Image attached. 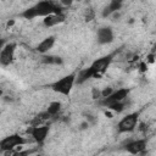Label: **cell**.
Masks as SVG:
<instances>
[{
	"instance_id": "1",
	"label": "cell",
	"mask_w": 156,
	"mask_h": 156,
	"mask_svg": "<svg viewBox=\"0 0 156 156\" xmlns=\"http://www.w3.org/2000/svg\"><path fill=\"white\" fill-rule=\"evenodd\" d=\"M54 13H63V7L61 2H54L50 0L39 1L33 6L23 10L20 16L24 20H33L35 17H48Z\"/></svg>"
},
{
	"instance_id": "2",
	"label": "cell",
	"mask_w": 156,
	"mask_h": 156,
	"mask_svg": "<svg viewBox=\"0 0 156 156\" xmlns=\"http://www.w3.org/2000/svg\"><path fill=\"white\" fill-rule=\"evenodd\" d=\"M76 79H77V73L72 72V73L52 82L49 87L52 91H55L57 94H61V95H65V96H68L72 91L73 85L76 84Z\"/></svg>"
},
{
	"instance_id": "3",
	"label": "cell",
	"mask_w": 156,
	"mask_h": 156,
	"mask_svg": "<svg viewBox=\"0 0 156 156\" xmlns=\"http://www.w3.org/2000/svg\"><path fill=\"white\" fill-rule=\"evenodd\" d=\"M118 51L119 50H115V51H112V52H110L107 55H104V56H101V57H99V58L93 61V63L89 66V68L91 69V72L94 74V78H100L107 71V68L112 63L115 56L118 54Z\"/></svg>"
},
{
	"instance_id": "4",
	"label": "cell",
	"mask_w": 156,
	"mask_h": 156,
	"mask_svg": "<svg viewBox=\"0 0 156 156\" xmlns=\"http://www.w3.org/2000/svg\"><path fill=\"white\" fill-rule=\"evenodd\" d=\"M130 93V89L129 88H119L117 90H115L111 95H108L107 98H104V99H100L98 101V104L100 106H104V107H110L111 105L113 104H117V102H121V101H124L127 100L128 95Z\"/></svg>"
},
{
	"instance_id": "5",
	"label": "cell",
	"mask_w": 156,
	"mask_h": 156,
	"mask_svg": "<svg viewBox=\"0 0 156 156\" xmlns=\"http://www.w3.org/2000/svg\"><path fill=\"white\" fill-rule=\"evenodd\" d=\"M139 115H140V112L136 111V112H132V113H128L127 116H124L117 123L118 133H130V132H133L138 126Z\"/></svg>"
},
{
	"instance_id": "6",
	"label": "cell",
	"mask_w": 156,
	"mask_h": 156,
	"mask_svg": "<svg viewBox=\"0 0 156 156\" xmlns=\"http://www.w3.org/2000/svg\"><path fill=\"white\" fill-rule=\"evenodd\" d=\"M27 143H28V140L24 136L15 133V134H10V135L5 136L4 139H1V141H0V149H1L2 152L13 151V149L16 146H21V145H24Z\"/></svg>"
},
{
	"instance_id": "7",
	"label": "cell",
	"mask_w": 156,
	"mask_h": 156,
	"mask_svg": "<svg viewBox=\"0 0 156 156\" xmlns=\"http://www.w3.org/2000/svg\"><path fill=\"white\" fill-rule=\"evenodd\" d=\"M146 145H147L146 139H144V138L143 139H134V140H129L126 144H123L122 149L130 155H139L146 150Z\"/></svg>"
},
{
	"instance_id": "8",
	"label": "cell",
	"mask_w": 156,
	"mask_h": 156,
	"mask_svg": "<svg viewBox=\"0 0 156 156\" xmlns=\"http://www.w3.org/2000/svg\"><path fill=\"white\" fill-rule=\"evenodd\" d=\"M16 48H17L16 43H7L6 45L2 46L0 51V63L2 67H6L13 62Z\"/></svg>"
},
{
	"instance_id": "9",
	"label": "cell",
	"mask_w": 156,
	"mask_h": 156,
	"mask_svg": "<svg viewBox=\"0 0 156 156\" xmlns=\"http://www.w3.org/2000/svg\"><path fill=\"white\" fill-rule=\"evenodd\" d=\"M49 126L44 124V126H30L28 129H27V133L33 138V140L38 144H43L49 134Z\"/></svg>"
},
{
	"instance_id": "10",
	"label": "cell",
	"mask_w": 156,
	"mask_h": 156,
	"mask_svg": "<svg viewBox=\"0 0 156 156\" xmlns=\"http://www.w3.org/2000/svg\"><path fill=\"white\" fill-rule=\"evenodd\" d=\"M115 39V33L113 29L111 27H100L96 32V41L100 45H106V44H111Z\"/></svg>"
},
{
	"instance_id": "11",
	"label": "cell",
	"mask_w": 156,
	"mask_h": 156,
	"mask_svg": "<svg viewBox=\"0 0 156 156\" xmlns=\"http://www.w3.org/2000/svg\"><path fill=\"white\" fill-rule=\"evenodd\" d=\"M56 38L55 35H49L45 39H43L37 46H35V51L41 54V55H46V52H49V50L52 49V46L55 45Z\"/></svg>"
},
{
	"instance_id": "12",
	"label": "cell",
	"mask_w": 156,
	"mask_h": 156,
	"mask_svg": "<svg viewBox=\"0 0 156 156\" xmlns=\"http://www.w3.org/2000/svg\"><path fill=\"white\" fill-rule=\"evenodd\" d=\"M65 21H66V15L65 13H54V15H50V16L45 17L43 20V24L46 28H51V27H55L57 24L63 23Z\"/></svg>"
},
{
	"instance_id": "13",
	"label": "cell",
	"mask_w": 156,
	"mask_h": 156,
	"mask_svg": "<svg viewBox=\"0 0 156 156\" xmlns=\"http://www.w3.org/2000/svg\"><path fill=\"white\" fill-rule=\"evenodd\" d=\"M122 1H119V0H112V1H110L105 7H104V10H102V12H101V16L104 17V18H107V17H110V16H112L113 13H116V12H118L119 10H121V7H122Z\"/></svg>"
},
{
	"instance_id": "14",
	"label": "cell",
	"mask_w": 156,
	"mask_h": 156,
	"mask_svg": "<svg viewBox=\"0 0 156 156\" xmlns=\"http://www.w3.org/2000/svg\"><path fill=\"white\" fill-rule=\"evenodd\" d=\"M40 62L44 65H55V66H61L63 65V58L56 55H41Z\"/></svg>"
},
{
	"instance_id": "15",
	"label": "cell",
	"mask_w": 156,
	"mask_h": 156,
	"mask_svg": "<svg viewBox=\"0 0 156 156\" xmlns=\"http://www.w3.org/2000/svg\"><path fill=\"white\" fill-rule=\"evenodd\" d=\"M91 78H94V74H93V72H91V69L89 68V67H87V68H83V69H80L79 72H78V74H77V79H76V84H84L85 82H88L89 79H91Z\"/></svg>"
},
{
	"instance_id": "16",
	"label": "cell",
	"mask_w": 156,
	"mask_h": 156,
	"mask_svg": "<svg viewBox=\"0 0 156 156\" xmlns=\"http://www.w3.org/2000/svg\"><path fill=\"white\" fill-rule=\"evenodd\" d=\"M60 110H61V102H60V101H51L45 111H46L51 117H55V116H57V113L60 112Z\"/></svg>"
},
{
	"instance_id": "17",
	"label": "cell",
	"mask_w": 156,
	"mask_h": 156,
	"mask_svg": "<svg viewBox=\"0 0 156 156\" xmlns=\"http://www.w3.org/2000/svg\"><path fill=\"white\" fill-rule=\"evenodd\" d=\"M127 107H128V104H127L126 100H124V101H121V102H117V104L111 105L108 108L112 110V111H115V112H117V113H121V112H123Z\"/></svg>"
},
{
	"instance_id": "18",
	"label": "cell",
	"mask_w": 156,
	"mask_h": 156,
	"mask_svg": "<svg viewBox=\"0 0 156 156\" xmlns=\"http://www.w3.org/2000/svg\"><path fill=\"white\" fill-rule=\"evenodd\" d=\"M113 91H115V90H113L111 87H106L105 89H102V90H101V99L107 98V96H108V95H111Z\"/></svg>"
},
{
	"instance_id": "19",
	"label": "cell",
	"mask_w": 156,
	"mask_h": 156,
	"mask_svg": "<svg viewBox=\"0 0 156 156\" xmlns=\"http://www.w3.org/2000/svg\"><path fill=\"white\" fill-rule=\"evenodd\" d=\"M33 152V150H22V151H15L11 156H29Z\"/></svg>"
},
{
	"instance_id": "20",
	"label": "cell",
	"mask_w": 156,
	"mask_h": 156,
	"mask_svg": "<svg viewBox=\"0 0 156 156\" xmlns=\"http://www.w3.org/2000/svg\"><path fill=\"white\" fill-rule=\"evenodd\" d=\"M94 16H95V13H94V11L91 10V9H88L87 10V12H85V21H91L93 18H94Z\"/></svg>"
}]
</instances>
